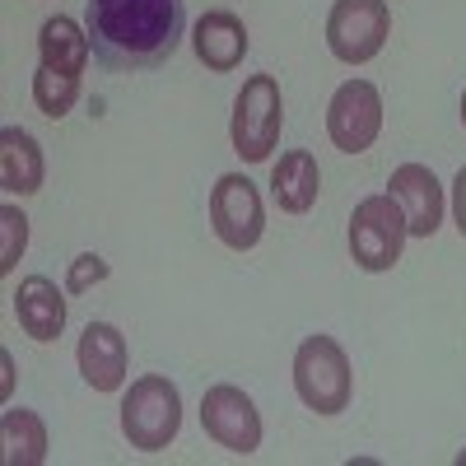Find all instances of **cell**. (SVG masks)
<instances>
[{
	"label": "cell",
	"instance_id": "5bb4252c",
	"mask_svg": "<svg viewBox=\"0 0 466 466\" xmlns=\"http://www.w3.org/2000/svg\"><path fill=\"white\" fill-rule=\"evenodd\" d=\"M318 191H322V168L313 159V149H289L280 154V164L270 168V197L285 215H308L318 206Z\"/></svg>",
	"mask_w": 466,
	"mask_h": 466
},
{
	"label": "cell",
	"instance_id": "8fae6325",
	"mask_svg": "<svg viewBox=\"0 0 466 466\" xmlns=\"http://www.w3.org/2000/svg\"><path fill=\"white\" fill-rule=\"evenodd\" d=\"M248 47H252L248 24L233 10H206L197 24H191V52H197V61L206 70H215V75L238 70Z\"/></svg>",
	"mask_w": 466,
	"mask_h": 466
},
{
	"label": "cell",
	"instance_id": "8992f818",
	"mask_svg": "<svg viewBox=\"0 0 466 466\" xmlns=\"http://www.w3.org/2000/svg\"><path fill=\"white\" fill-rule=\"evenodd\" d=\"M392 5L387 0H336L327 15V47L345 66H364L387 47Z\"/></svg>",
	"mask_w": 466,
	"mask_h": 466
},
{
	"label": "cell",
	"instance_id": "7a4b0ae2",
	"mask_svg": "<svg viewBox=\"0 0 466 466\" xmlns=\"http://www.w3.org/2000/svg\"><path fill=\"white\" fill-rule=\"evenodd\" d=\"M294 392L308 410L318 415H340L355 397V373H350V355L336 336H303L294 350Z\"/></svg>",
	"mask_w": 466,
	"mask_h": 466
},
{
	"label": "cell",
	"instance_id": "7c38bea8",
	"mask_svg": "<svg viewBox=\"0 0 466 466\" xmlns=\"http://www.w3.org/2000/svg\"><path fill=\"white\" fill-rule=\"evenodd\" d=\"M75 360H80V373H85V382L94 387V392H116V387L127 382L131 350H127V336L112 322H89Z\"/></svg>",
	"mask_w": 466,
	"mask_h": 466
},
{
	"label": "cell",
	"instance_id": "6da1fadb",
	"mask_svg": "<svg viewBox=\"0 0 466 466\" xmlns=\"http://www.w3.org/2000/svg\"><path fill=\"white\" fill-rule=\"evenodd\" d=\"M85 28L107 70H154L182 47L187 0H89Z\"/></svg>",
	"mask_w": 466,
	"mask_h": 466
},
{
	"label": "cell",
	"instance_id": "30bf717a",
	"mask_svg": "<svg viewBox=\"0 0 466 466\" xmlns=\"http://www.w3.org/2000/svg\"><path fill=\"white\" fill-rule=\"evenodd\" d=\"M387 197H392L406 215L410 238H434L443 224V182L434 177V168L424 164H401L387 177Z\"/></svg>",
	"mask_w": 466,
	"mask_h": 466
},
{
	"label": "cell",
	"instance_id": "3957f363",
	"mask_svg": "<svg viewBox=\"0 0 466 466\" xmlns=\"http://www.w3.org/2000/svg\"><path fill=\"white\" fill-rule=\"evenodd\" d=\"M285 127V94L276 75H248L238 98H233V122H228V140L233 154L248 164H266L270 149L280 140Z\"/></svg>",
	"mask_w": 466,
	"mask_h": 466
},
{
	"label": "cell",
	"instance_id": "9c48e42d",
	"mask_svg": "<svg viewBox=\"0 0 466 466\" xmlns=\"http://www.w3.org/2000/svg\"><path fill=\"white\" fill-rule=\"evenodd\" d=\"M382 131V94L369 80H345L327 103V136L340 154H364L373 149Z\"/></svg>",
	"mask_w": 466,
	"mask_h": 466
},
{
	"label": "cell",
	"instance_id": "4fadbf2b",
	"mask_svg": "<svg viewBox=\"0 0 466 466\" xmlns=\"http://www.w3.org/2000/svg\"><path fill=\"white\" fill-rule=\"evenodd\" d=\"M15 318L24 336H33L37 345H52L66 331V289H56V280L47 276H24L15 289Z\"/></svg>",
	"mask_w": 466,
	"mask_h": 466
},
{
	"label": "cell",
	"instance_id": "52a82bcc",
	"mask_svg": "<svg viewBox=\"0 0 466 466\" xmlns=\"http://www.w3.org/2000/svg\"><path fill=\"white\" fill-rule=\"evenodd\" d=\"M210 228L215 238L233 252H252L266 233V210H261V191L243 173H224L210 187Z\"/></svg>",
	"mask_w": 466,
	"mask_h": 466
},
{
	"label": "cell",
	"instance_id": "ffe728a7",
	"mask_svg": "<svg viewBox=\"0 0 466 466\" xmlns=\"http://www.w3.org/2000/svg\"><path fill=\"white\" fill-rule=\"evenodd\" d=\"M107 270H112V266H107L98 252L75 257V261H70V276H66V294H85V289L103 285V280H107Z\"/></svg>",
	"mask_w": 466,
	"mask_h": 466
},
{
	"label": "cell",
	"instance_id": "ba28073f",
	"mask_svg": "<svg viewBox=\"0 0 466 466\" xmlns=\"http://www.w3.org/2000/svg\"><path fill=\"white\" fill-rule=\"evenodd\" d=\"M201 430L238 457H252L261 448V410L257 401L233 382H215L201 397Z\"/></svg>",
	"mask_w": 466,
	"mask_h": 466
},
{
	"label": "cell",
	"instance_id": "603a6c76",
	"mask_svg": "<svg viewBox=\"0 0 466 466\" xmlns=\"http://www.w3.org/2000/svg\"><path fill=\"white\" fill-rule=\"evenodd\" d=\"M461 127H466V94H461Z\"/></svg>",
	"mask_w": 466,
	"mask_h": 466
},
{
	"label": "cell",
	"instance_id": "cb8c5ba5",
	"mask_svg": "<svg viewBox=\"0 0 466 466\" xmlns=\"http://www.w3.org/2000/svg\"><path fill=\"white\" fill-rule=\"evenodd\" d=\"M457 461H461V466H466V452H461V457H457Z\"/></svg>",
	"mask_w": 466,
	"mask_h": 466
},
{
	"label": "cell",
	"instance_id": "44dd1931",
	"mask_svg": "<svg viewBox=\"0 0 466 466\" xmlns=\"http://www.w3.org/2000/svg\"><path fill=\"white\" fill-rule=\"evenodd\" d=\"M452 224H457L461 238H466V164H461V173L452 177Z\"/></svg>",
	"mask_w": 466,
	"mask_h": 466
},
{
	"label": "cell",
	"instance_id": "d6986e66",
	"mask_svg": "<svg viewBox=\"0 0 466 466\" xmlns=\"http://www.w3.org/2000/svg\"><path fill=\"white\" fill-rule=\"evenodd\" d=\"M24 248H28V215L10 201V206H0V276H10L19 266Z\"/></svg>",
	"mask_w": 466,
	"mask_h": 466
},
{
	"label": "cell",
	"instance_id": "e0dca14e",
	"mask_svg": "<svg viewBox=\"0 0 466 466\" xmlns=\"http://www.w3.org/2000/svg\"><path fill=\"white\" fill-rule=\"evenodd\" d=\"M0 443H5V466H43L47 461V424L37 410H5L0 415Z\"/></svg>",
	"mask_w": 466,
	"mask_h": 466
},
{
	"label": "cell",
	"instance_id": "9a60e30c",
	"mask_svg": "<svg viewBox=\"0 0 466 466\" xmlns=\"http://www.w3.org/2000/svg\"><path fill=\"white\" fill-rule=\"evenodd\" d=\"M43 177H47L43 145L24 127H5L0 131V187L10 197H33V191H43Z\"/></svg>",
	"mask_w": 466,
	"mask_h": 466
},
{
	"label": "cell",
	"instance_id": "2e32d148",
	"mask_svg": "<svg viewBox=\"0 0 466 466\" xmlns=\"http://www.w3.org/2000/svg\"><path fill=\"white\" fill-rule=\"evenodd\" d=\"M89 28H80L70 15H52L37 28V66L61 70V75H85L89 66Z\"/></svg>",
	"mask_w": 466,
	"mask_h": 466
},
{
	"label": "cell",
	"instance_id": "7402d4cb",
	"mask_svg": "<svg viewBox=\"0 0 466 466\" xmlns=\"http://www.w3.org/2000/svg\"><path fill=\"white\" fill-rule=\"evenodd\" d=\"M0 397H10V387H15V360H10V350H0Z\"/></svg>",
	"mask_w": 466,
	"mask_h": 466
},
{
	"label": "cell",
	"instance_id": "5b68a950",
	"mask_svg": "<svg viewBox=\"0 0 466 466\" xmlns=\"http://www.w3.org/2000/svg\"><path fill=\"white\" fill-rule=\"evenodd\" d=\"M410 238L406 228V215L401 206L387 197H364L355 206V215H350V257H355L360 270H369V276H382V270H392L401 261V248Z\"/></svg>",
	"mask_w": 466,
	"mask_h": 466
},
{
	"label": "cell",
	"instance_id": "277c9868",
	"mask_svg": "<svg viewBox=\"0 0 466 466\" xmlns=\"http://www.w3.org/2000/svg\"><path fill=\"white\" fill-rule=\"evenodd\" d=\"M182 430V397L164 373H145L122 397V434L140 452H164Z\"/></svg>",
	"mask_w": 466,
	"mask_h": 466
},
{
	"label": "cell",
	"instance_id": "ac0fdd59",
	"mask_svg": "<svg viewBox=\"0 0 466 466\" xmlns=\"http://www.w3.org/2000/svg\"><path fill=\"white\" fill-rule=\"evenodd\" d=\"M80 89H85V75H61V70H47V66H37V75H33V103L43 116H52V122H61V116L80 103Z\"/></svg>",
	"mask_w": 466,
	"mask_h": 466
}]
</instances>
